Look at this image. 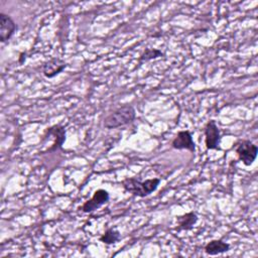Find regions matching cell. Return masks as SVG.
I'll return each mask as SVG.
<instances>
[{
	"label": "cell",
	"instance_id": "obj_1",
	"mask_svg": "<svg viewBox=\"0 0 258 258\" xmlns=\"http://www.w3.org/2000/svg\"><path fill=\"white\" fill-rule=\"evenodd\" d=\"M135 117V109L131 105L125 104L114 110L105 118L104 126L108 129L119 128L132 123Z\"/></svg>",
	"mask_w": 258,
	"mask_h": 258
},
{
	"label": "cell",
	"instance_id": "obj_2",
	"mask_svg": "<svg viewBox=\"0 0 258 258\" xmlns=\"http://www.w3.org/2000/svg\"><path fill=\"white\" fill-rule=\"evenodd\" d=\"M159 183L160 179L156 177L149 178L144 181H141L135 177H127L122 181V185L126 191L139 198L149 196L151 192L156 190Z\"/></svg>",
	"mask_w": 258,
	"mask_h": 258
},
{
	"label": "cell",
	"instance_id": "obj_3",
	"mask_svg": "<svg viewBox=\"0 0 258 258\" xmlns=\"http://www.w3.org/2000/svg\"><path fill=\"white\" fill-rule=\"evenodd\" d=\"M234 149L239 157V159L246 165L249 166L253 163L257 156L258 147L250 140H239L235 146Z\"/></svg>",
	"mask_w": 258,
	"mask_h": 258
},
{
	"label": "cell",
	"instance_id": "obj_4",
	"mask_svg": "<svg viewBox=\"0 0 258 258\" xmlns=\"http://www.w3.org/2000/svg\"><path fill=\"white\" fill-rule=\"evenodd\" d=\"M220 131L215 120H210L205 126V144L207 149L221 150Z\"/></svg>",
	"mask_w": 258,
	"mask_h": 258
},
{
	"label": "cell",
	"instance_id": "obj_5",
	"mask_svg": "<svg viewBox=\"0 0 258 258\" xmlns=\"http://www.w3.org/2000/svg\"><path fill=\"white\" fill-rule=\"evenodd\" d=\"M109 201V194L105 189H98L94 192L91 200L84 203L82 206V211L85 213H91L99 209L102 205L106 204Z\"/></svg>",
	"mask_w": 258,
	"mask_h": 258
},
{
	"label": "cell",
	"instance_id": "obj_6",
	"mask_svg": "<svg viewBox=\"0 0 258 258\" xmlns=\"http://www.w3.org/2000/svg\"><path fill=\"white\" fill-rule=\"evenodd\" d=\"M17 25L14 20L7 14L0 13V40L6 42L11 38L13 33L16 31Z\"/></svg>",
	"mask_w": 258,
	"mask_h": 258
},
{
	"label": "cell",
	"instance_id": "obj_7",
	"mask_svg": "<svg viewBox=\"0 0 258 258\" xmlns=\"http://www.w3.org/2000/svg\"><path fill=\"white\" fill-rule=\"evenodd\" d=\"M171 146H172V148L178 149V150L186 149L190 152L196 151V144L192 140L190 132L187 130L179 131L177 133V135L175 136V138L172 140Z\"/></svg>",
	"mask_w": 258,
	"mask_h": 258
},
{
	"label": "cell",
	"instance_id": "obj_8",
	"mask_svg": "<svg viewBox=\"0 0 258 258\" xmlns=\"http://www.w3.org/2000/svg\"><path fill=\"white\" fill-rule=\"evenodd\" d=\"M67 62H64L62 59L53 57L47 61H45L42 66V74L44 75L45 78L51 79L61 73L64 68L67 67Z\"/></svg>",
	"mask_w": 258,
	"mask_h": 258
},
{
	"label": "cell",
	"instance_id": "obj_9",
	"mask_svg": "<svg viewBox=\"0 0 258 258\" xmlns=\"http://www.w3.org/2000/svg\"><path fill=\"white\" fill-rule=\"evenodd\" d=\"M48 136H53L54 137V143L52 144L51 147L48 148V151H54L56 149H61L62 143L66 140V129L64 127L60 126V125H54L50 128H48L46 130L45 136L44 137H48Z\"/></svg>",
	"mask_w": 258,
	"mask_h": 258
},
{
	"label": "cell",
	"instance_id": "obj_10",
	"mask_svg": "<svg viewBox=\"0 0 258 258\" xmlns=\"http://www.w3.org/2000/svg\"><path fill=\"white\" fill-rule=\"evenodd\" d=\"M176 221H177V228H176L177 231H181V230L188 231V230L192 229L194 225L197 223L198 216L196 213L189 212L184 215L178 216L176 218Z\"/></svg>",
	"mask_w": 258,
	"mask_h": 258
},
{
	"label": "cell",
	"instance_id": "obj_11",
	"mask_svg": "<svg viewBox=\"0 0 258 258\" xmlns=\"http://www.w3.org/2000/svg\"><path fill=\"white\" fill-rule=\"evenodd\" d=\"M230 245L223 240H212L205 246V252L208 255H218L229 251Z\"/></svg>",
	"mask_w": 258,
	"mask_h": 258
},
{
	"label": "cell",
	"instance_id": "obj_12",
	"mask_svg": "<svg viewBox=\"0 0 258 258\" xmlns=\"http://www.w3.org/2000/svg\"><path fill=\"white\" fill-rule=\"evenodd\" d=\"M120 239V232L116 229H108L101 237H100V241L103 242L104 244L107 245H111L116 243L118 240Z\"/></svg>",
	"mask_w": 258,
	"mask_h": 258
},
{
	"label": "cell",
	"instance_id": "obj_13",
	"mask_svg": "<svg viewBox=\"0 0 258 258\" xmlns=\"http://www.w3.org/2000/svg\"><path fill=\"white\" fill-rule=\"evenodd\" d=\"M163 55H164L163 52H161V50H159V49H156V48H146L143 51V53L140 55L139 61L140 62L148 61V60L155 59V58L163 56Z\"/></svg>",
	"mask_w": 258,
	"mask_h": 258
}]
</instances>
